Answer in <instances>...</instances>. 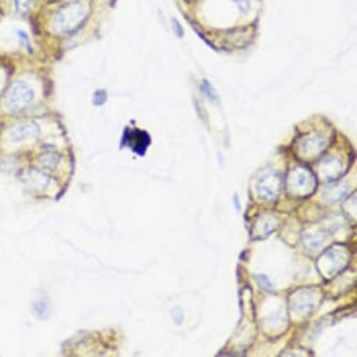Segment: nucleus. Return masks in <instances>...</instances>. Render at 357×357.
Returning a JSON list of instances; mask_svg holds the SVG:
<instances>
[{"label":"nucleus","instance_id":"obj_7","mask_svg":"<svg viewBox=\"0 0 357 357\" xmlns=\"http://www.w3.org/2000/svg\"><path fill=\"white\" fill-rule=\"evenodd\" d=\"M32 0H13L15 10L20 13H24L29 9Z\"/></svg>","mask_w":357,"mask_h":357},{"label":"nucleus","instance_id":"obj_2","mask_svg":"<svg viewBox=\"0 0 357 357\" xmlns=\"http://www.w3.org/2000/svg\"><path fill=\"white\" fill-rule=\"evenodd\" d=\"M34 90L24 81L15 82L7 94V106L15 113L27 109L34 101Z\"/></svg>","mask_w":357,"mask_h":357},{"label":"nucleus","instance_id":"obj_6","mask_svg":"<svg viewBox=\"0 0 357 357\" xmlns=\"http://www.w3.org/2000/svg\"><path fill=\"white\" fill-rule=\"evenodd\" d=\"M58 161H59V158L57 155L54 153H48L40 158V162L42 166L48 169H53L54 167H56L57 165Z\"/></svg>","mask_w":357,"mask_h":357},{"label":"nucleus","instance_id":"obj_4","mask_svg":"<svg viewBox=\"0 0 357 357\" xmlns=\"http://www.w3.org/2000/svg\"><path fill=\"white\" fill-rule=\"evenodd\" d=\"M126 137L127 145L139 153H143L150 144L149 136L140 130H129Z\"/></svg>","mask_w":357,"mask_h":357},{"label":"nucleus","instance_id":"obj_9","mask_svg":"<svg viewBox=\"0 0 357 357\" xmlns=\"http://www.w3.org/2000/svg\"><path fill=\"white\" fill-rule=\"evenodd\" d=\"M236 1L239 3V5H240V7H241L242 11H244L245 12L249 11V9H250V3H249L248 0H236Z\"/></svg>","mask_w":357,"mask_h":357},{"label":"nucleus","instance_id":"obj_5","mask_svg":"<svg viewBox=\"0 0 357 357\" xmlns=\"http://www.w3.org/2000/svg\"><path fill=\"white\" fill-rule=\"evenodd\" d=\"M325 147V140L321 136L315 135L305 138L301 143V150L309 155H315L323 151Z\"/></svg>","mask_w":357,"mask_h":357},{"label":"nucleus","instance_id":"obj_8","mask_svg":"<svg viewBox=\"0 0 357 357\" xmlns=\"http://www.w3.org/2000/svg\"><path fill=\"white\" fill-rule=\"evenodd\" d=\"M107 99V93L103 90L96 91L94 95V103L95 106H101Z\"/></svg>","mask_w":357,"mask_h":357},{"label":"nucleus","instance_id":"obj_3","mask_svg":"<svg viewBox=\"0 0 357 357\" xmlns=\"http://www.w3.org/2000/svg\"><path fill=\"white\" fill-rule=\"evenodd\" d=\"M39 134V126L35 122H24L10 130L9 136L13 142H19L27 138H35Z\"/></svg>","mask_w":357,"mask_h":357},{"label":"nucleus","instance_id":"obj_10","mask_svg":"<svg viewBox=\"0 0 357 357\" xmlns=\"http://www.w3.org/2000/svg\"><path fill=\"white\" fill-rule=\"evenodd\" d=\"M173 26H174V29H175V31H176L177 35H178L179 37H182V36H183V33H184V31H183V28H182V26L180 25V23H178L176 20H173Z\"/></svg>","mask_w":357,"mask_h":357},{"label":"nucleus","instance_id":"obj_1","mask_svg":"<svg viewBox=\"0 0 357 357\" xmlns=\"http://www.w3.org/2000/svg\"><path fill=\"white\" fill-rule=\"evenodd\" d=\"M86 16V11L81 3H71L58 12L55 26L61 32H71L78 28Z\"/></svg>","mask_w":357,"mask_h":357}]
</instances>
